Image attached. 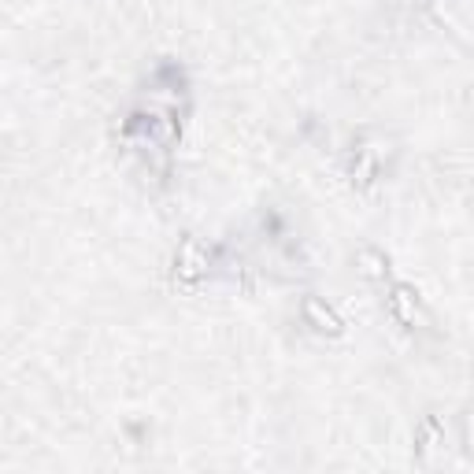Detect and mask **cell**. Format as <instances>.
<instances>
[{"instance_id": "1", "label": "cell", "mask_w": 474, "mask_h": 474, "mask_svg": "<svg viewBox=\"0 0 474 474\" xmlns=\"http://www.w3.org/2000/svg\"><path fill=\"white\" fill-rule=\"evenodd\" d=\"M304 312H307V319H315L319 322V330H337V319H334V312H330V307H322L319 300H307L304 304Z\"/></svg>"}]
</instances>
